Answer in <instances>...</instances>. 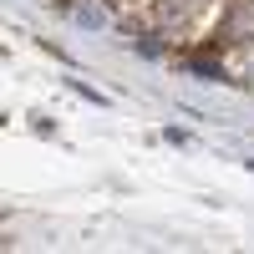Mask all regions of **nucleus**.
I'll use <instances>...</instances> for the list:
<instances>
[{
    "instance_id": "1",
    "label": "nucleus",
    "mask_w": 254,
    "mask_h": 254,
    "mask_svg": "<svg viewBox=\"0 0 254 254\" xmlns=\"http://www.w3.org/2000/svg\"><path fill=\"white\" fill-rule=\"evenodd\" d=\"M224 36H234V41H249V36H254V0H239V5L229 10Z\"/></svg>"
},
{
    "instance_id": "3",
    "label": "nucleus",
    "mask_w": 254,
    "mask_h": 254,
    "mask_svg": "<svg viewBox=\"0 0 254 254\" xmlns=\"http://www.w3.org/2000/svg\"><path fill=\"white\" fill-rule=\"evenodd\" d=\"M188 66H193V76H203V81H219V76H224L214 56H193V61H188Z\"/></svg>"
},
{
    "instance_id": "2",
    "label": "nucleus",
    "mask_w": 254,
    "mask_h": 254,
    "mask_svg": "<svg viewBox=\"0 0 254 254\" xmlns=\"http://www.w3.org/2000/svg\"><path fill=\"white\" fill-rule=\"evenodd\" d=\"M71 20L87 26V31H102V26H107V10H102V5H71Z\"/></svg>"
}]
</instances>
